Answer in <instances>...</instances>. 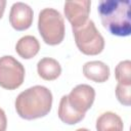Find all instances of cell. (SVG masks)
Returning a JSON list of instances; mask_svg holds the SVG:
<instances>
[{"label":"cell","mask_w":131,"mask_h":131,"mask_svg":"<svg viewBox=\"0 0 131 131\" xmlns=\"http://www.w3.org/2000/svg\"><path fill=\"white\" fill-rule=\"evenodd\" d=\"M103 28L114 36L131 34V2L129 0H102L97 8Z\"/></svg>","instance_id":"1"},{"label":"cell","mask_w":131,"mask_h":131,"mask_svg":"<svg viewBox=\"0 0 131 131\" xmlns=\"http://www.w3.org/2000/svg\"><path fill=\"white\" fill-rule=\"evenodd\" d=\"M17 115L25 120H35L49 114L52 106L51 91L41 85H36L20 92L15 101Z\"/></svg>","instance_id":"2"},{"label":"cell","mask_w":131,"mask_h":131,"mask_svg":"<svg viewBox=\"0 0 131 131\" xmlns=\"http://www.w3.org/2000/svg\"><path fill=\"white\" fill-rule=\"evenodd\" d=\"M38 30L43 41L51 46L58 45L64 38V19L54 8H44L38 17Z\"/></svg>","instance_id":"3"},{"label":"cell","mask_w":131,"mask_h":131,"mask_svg":"<svg viewBox=\"0 0 131 131\" xmlns=\"http://www.w3.org/2000/svg\"><path fill=\"white\" fill-rule=\"evenodd\" d=\"M78 49L86 55H97L104 48V39L93 20L88 19L83 26L72 29Z\"/></svg>","instance_id":"4"},{"label":"cell","mask_w":131,"mask_h":131,"mask_svg":"<svg viewBox=\"0 0 131 131\" xmlns=\"http://www.w3.org/2000/svg\"><path fill=\"white\" fill-rule=\"evenodd\" d=\"M25 68L11 55L0 57V87L7 90L18 88L25 80Z\"/></svg>","instance_id":"5"},{"label":"cell","mask_w":131,"mask_h":131,"mask_svg":"<svg viewBox=\"0 0 131 131\" xmlns=\"http://www.w3.org/2000/svg\"><path fill=\"white\" fill-rule=\"evenodd\" d=\"M69 105L78 114L85 115L92 106L95 99V90L87 84H80L74 87L67 95Z\"/></svg>","instance_id":"6"},{"label":"cell","mask_w":131,"mask_h":131,"mask_svg":"<svg viewBox=\"0 0 131 131\" xmlns=\"http://www.w3.org/2000/svg\"><path fill=\"white\" fill-rule=\"evenodd\" d=\"M91 1H67L63 6V11L67 19L72 25V29H77L83 26L87 20L90 13Z\"/></svg>","instance_id":"7"},{"label":"cell","mask_w":131,"mask_h":131,"mask_svg":"<svg viewBox=\"0 0 131 131\" xmlns=\"http://www.w3.org/2000/svg\"><path fill=\"white\" fill-rule=\"evenodd\" d=\"M34 12L30 5L24 2L12 4L9 12V23L16 31H25L32 26Z\"/></svg>","instance_id":"8"},{"label":"cell","mask_w":131,"mask_h":131,"mask_svg":"<svg viewBox=\"0 0 131 131\" xmlns=\"http://www.w3.org/2000/svg\"><path fill=\"white\" fill-rule=\"evenodd\" d=\"M84 76L96 83H103L110 78V68L100 60L87 61L83 66Z\"/></svg>","instance_id":"9"},{"label":"cell","mask_w":131,"mask_h":131,"mask_svg":"<svg viewBox=\"0 0 131 131\" xmlns=\"http://www.w3.org/2000/svg\"><path fill=\"white\" fill-rule=\"evenodd\" d=\"M38 75L46 81H53L61 74V67L59 62L51 57H43L37 63Z\"/></svg>","instance_id":"10"},{"label":"cell","mask_w":131,"mask_h":131,"mask_svg":"<svg viewBox=\"0 0 131 131\" xmlns=\"http://www.w3.org/2000/svg\"><path fill=\"white\" fill-rule=\"evenodd\" d=\"M40 50V43L38 39L32 35H27L21 37L16 45L15 51L16 53L24 59L33 58Z\"/></svg>","instance_id":"11"},{"label":"cell","mask_w":131,"mask_h":131,"mask_svg":"<svg viewBox=\"0 0 131 131\" xmlns=\"http://www.w3.org/2000/svg\"><path fill=\"white\" fill-rule=\"evenodd\" d=\"M123 129L122 119L113 112H105L96 120L97 131H123Z\"/></svg>","instance_id":"12"},{"label":"cell","mask_w":131,"mask_h":131,"mask_svg":"<svg viewBox=\"0 0 131 131\" xmlns=\"http://www.w3.org/2000/svg\"><path fill=\"white\" fill-rule=\"evenodd\" d=\"M58 118L61 122L68 125H75L82 121L85 117V115H81L76 113L68 103L67 95H63L60 98L59 105H58Z\"/></svg>","instance_id":"13"},{"label":"cell","mask_w":131,"mask_h":131,"mask_svg":"<svg viewBox=\"0 0 131 131\" xmlns=\"http://www.w3.org/2000/svg\"><path fill=\"white\" fill-rule=\"evenodd\" d=\"M115 77L118 83L131 85V61L122 60L115 68Z\"/></svg>","instance_id":"14"},{"label":"cell","mask_w":131,"mask_h":131,"mask_svg":"<svg viewBox=\"0 0 131 131\" xmlns=\"http://www.w3.org/2000/svg\"><path fill=\"white\" fill-rule=\"evenodd\" d=\"M116 96L120 103L129 106L131 104V85L118 83L116 86Z\"/></svg>","instance_id":"15"},{"label":"cell","mask_w":131,"mask_h":131,"mask_svg":"<svg viewBox=\"0 0 131 131\" xmlns=\"http://www.w3.org/2000/svg\"><path fill=\"white\" fill-rule=\"evenodd\" d=\"M7 128V118L4 111L0 107V131H6Z\"/></svg>","instance_id":"16"},{"label":"cell","mask_w":131,"mask_h":131,"mask_svg":"<svg viewBox=\"0 0 131 131\" xmlns=\"http://www.w3.org/2000/svg\"><path fill=\"white\" fill-rule=\"evenodd\" d=\"M5 6H6V1L5 0H0V19L3 16L4 10H5Z\"/></svg>","instance_id":"17"},{"label":"cell","mask_w":131,"mask_h":131,"mask_svg":"<svg viewBox=\"0 0 131 131\" xmlns=\"http://www.w3.org/2000/svg\"><path fill=\"white\" fill-rule=\"evenodd\" d=\"M76 131H90V130L87 129V128H79V129H77Z\"/></svg>","instance_id":"18"}]
</instances>
